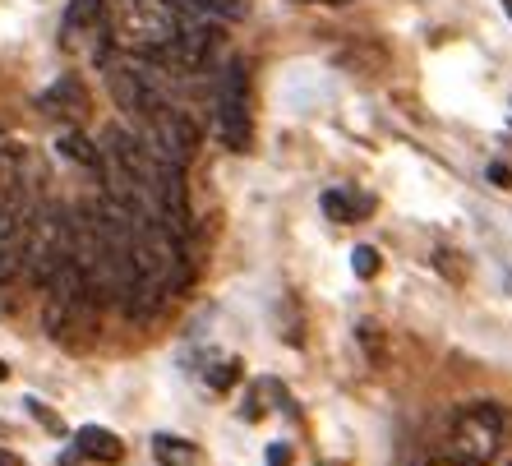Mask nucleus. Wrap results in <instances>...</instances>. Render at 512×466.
Instances as JSON below:
<instances>
[{"instance_id": "obj_20", "label": "nucleus", "mask_w": 512, "mask_h": 466, "mask_svg": "<svg viewBox=\"0 0 512 466\" xmlns=\"http://www.w3.org/2000/svg\"><path fill=\"white\" fill-rule=\"evenodd\" d=\"M0 466H24V462H19L14 453H5V448H0Z\"/></svg>"}, {"instance_id": "obj_17", "label": "nucleus", "mask_w": 512, "mask_h": 466, "mask_svg": "<svg viewBox=\"0 0 512 466\" xmlns=\"http://www.w3.org/2000/svg\"><path fill=\"white\" fill-rule=\"evenodd\" d=\"M24 407H28V411H33V416H37V420H42V425H47V430H56V434H60V420H56V416H51V411H47V407H42V402H37V397H24Z\"/></svg>"}, {"instance_id": "obj_7", "label": "nucleus", "mask_w": 512, "mask_h": 466, "mask_svg": "<svg viewBox=\"0 0 512 466\" xmlns=\"http://www.w3.org/2000/svg\"><path fill=\"white\" fill-rule=\"evenodd\" d=\"M111 37H116V19H111L107 0H70L60 14V51L84 60H111Z\"/></svg>"}, {"instance_id": "obj_19", "label": "nucleus", "mask_w": 512, "mask_h": 466, "mask_svg": "<svg viewBox=\"0 0 512 466\" xmlns=\"http://www.w3.org/2000/svg\"><path fill=\"white\" fill-rule=\"evenodd\" d=\"M268 466H291V448H286V443H273V448H268Z\"/></svg>"}, {"instance_id": "obj_22", "label": "nucleus", "mask_w": 512, "mask_h": 466, "mask_svg": "<svg viewBox=\"0 0 512 466\" xmlns=\"http://www.w3.org/2000/svg\"><path fill=\"white\" fill-rule=\"evenodd\" d=\"M5 379H10V365H5V360H0V383H5Z\"/></svg>"}, {"instance_id": "obj_4", "label": "nucleus", "mask_w": 512, "mask_h": 466, "mask_svg": "<svg viewBox=\"0 0 512 466\" xmlns=\"http://www.w3.org/2000/svg\"><path fill=\"white\" fill-rule=\"evenodd\" d=\"M180 19L185 10H176L171 0H130L120 14V42L143 60H171L176 65V47H180Z\"/></svg>"}, {"instance_id": "obj_13", "label": "nucleus", "mask_w": 512, "mask_h": 466, "mask_svg": "<svg viewBox=\"0 0 512 466\" xmlns=\"http://www.w3.org/2000/svg\"><path fill=\"white\" fill-rule=\"evenodd\" d=\"M153 457L162 466H203L199 443L180 439V434H157V439H153Z\"/></svg>"}, {"instance_id": "obj_12", "label": "nucleus", "mask_w": 512, "mask_h": 466, "mask_svg": "<svg viewBox=\"0 0 512 466\" xmlns=\"http://www.w3.org/2000/svg\"><path fill=\"white\" fill-rule=\"evenodd\" d=\"M74 443H79V457H88V462H120L125 457V443L111 430H102V425H84L74 434Z\"/></svg>"}, {"instance_id": "obj_3", "label": "nucleus", "mask_w": 512, "mask_h": 466, "mask_svg": "<svg viewBox=\"0 0 512 466\" xmlns=\"http://www.w3.org/2000/svg\"><path fill=\"white\" fill-rule=\"evenodd\" d=\"M33 208H37V194L28 185L24 162L5 157L0 162V287L24 273V245H28Z\"/></svg>"}, {"instance_id": "obj_16", "label": "nucleus", "mask_w": 512, "mask_h": 466, "mask_svg": "<svg viewBox=\"0 0 512 466\" xmlns=\"http://www.w3.org/2000/svg\"><path fill=\"white\" fill-rule=\"evenodd\" d=\"M351 268H356L360 277H374V273H379V250H370V245H360V250L351 254Z\"/></svg>"}, {"instance_id": "obj_9", "label": "nucleus", "mask_w": 512, "mask_h": 466, "mask_svg": "<svg viewBox=\"0 0 512 466\" xmlns=\"http://www.w3.org/2000/svg\"><path fill=\"white\" fill-rule=\"evenodd\" d=\"M139 139L148 144V153H157L162 162H171V167H190V157H194V148H199V134H194V125H190V116L185 111H176V107H162L148 116V125L139 130Z\"/></svg>"}, {"instance_id": "obj_24", "label": "nucleus", "mask_w": 512, "mask_h": 466, "mask_svg": "<svg viewBox=\"0 0 512 466\" xmlns=\"http://www.w3.org/2000/svg\"><path fill=\"white\" fill-rule=\"evenodd\" d=\"M503 10H508V14H512V0H503Z\"/></svg>"}, {"instance_id": "obj_15", "label": "nucleus", "mask_w": 512, "mask_h": 466, "mask_svg": "<svg viewBox=\"0 0 512 466\" xmlns=\"http://www.w3.org/2000/svg\"><path fill=\"white\" fill-rule=\"evenodd\" d=\"M60 148H65V157H74V162H84V167H93V171H97V157H102V148L93 153L84 134H74V130H70V134H60Z\"/></svg>"}, {"instance_id": "obj_5", "label": "nucleus", "mask_w": 512, "mask_h": 466, "mask_svg": "<svg viewBox=\"0 0 512 466\" xmlns=\"http://www.w3.org/2000/svg\"><path fill=\"white\" fill-rule=\"evenodd\" d=\"M74 254V222L70 213L51 199H37L33 222H28V245H24V273L33 277L37 287L56 273L60 263Z\"/></svg>"}, {"instance_id": "obj_1", "label": "nucleus", "mask_w": 512, "mask_h": 466, "mask_svg": "<svg viewBox=\"0 0 512 466\" xmlns=\"http://www.w3.org/2000/svg\"><path fill=\"white\" fill-rule=\"evenodd\" d=\"M130 231H134V259H139L148 305L162 310L171 296H180V291L190 287V254H185V236L171 231L153 208L130 213Z\"/></svg>"}, {"instance_id": "obj_23", "label": "nucleus", "mask_w": 512, "mask_h": 466, "mask_svg": "<svg viewBox=\"0 0 512 466\" xmlns=\"http://www.w3.org/2000/svg\"><path fill=\"white\" fill-rule=\"evenodd\" d=\"M434 466H466V462H457V457H448V462H434Z\"/></svg>"}, {"instance_id": "obj_10", "label": "nucleus", "mask_w": 512, "mask_h": 466, "mask_svg": "<svg viewBox=\"0 0 512 466\" xmlns=\"http://www.w3.org/2000/svg\"><path fill=\"white\" fill-rule=\"evenodd\" d=\"M102 70H107V93L120 107V116L130 120L134 130H143L148 116L162 107V93L153 88V79L143 70H134V65H125V60H102Z\"/></svg>"}, {"instance_id": "obj_2", "label": "nucleus", "mask_w": 512, "mask_h": 466, "mask_svg": "<svg viewBox=\"0 0 512 466\" xmlns=\"http://www.w3.org/2000/svg\"><path fill=\"white\" fill-rule=\"evenodd\" d=\"M42 291H47V300H42V328H47V337L51 342H65V347H84L97 328L102 296L93 291L84 268L74 263V254L42 282Z\"/></svg>"}, {"instance_id": "obj_11", "label": "nucleus", "mask_w": 512, "mask_h": 466, "mask_svg": "<svg viewBox=\"0 0 512 466\" xmlns=\"http://www.w3.org/2000/svg\"><path fill=\"white\" fill-rule=\"evenodd\" d=\"M42 107L51 111V116H65L70 120H84V111H88V93H84V84L74 79V74H60V84L51 88V93H42Z\"/></svg>"}, {"instance_id": "obj_6", "label": "nucleus", "mask_w": 512, "mask_h": 466, "mask_svg": "<svg viewBox=\"0 0 512 466\" xmlns=\"http://www.w3.org/2000/svg\"><path fill=\"white\" fill-rule=\"evenodd\" d=\"M503 434H508V416H503L499 402H471V407H457L453 430H448V457L466 466H485L499 457Z\"/></svg>"}, {"instance_id": "obj_14", "label": "nucleus", "mask_w": 512, "mask_h": 466, "mask_svg": "<svg viewBox=\"0 0 512 466\" xmlns=\"http://www.w3.org/2000/svg\"><path fill=\"white\" fill-rule=\"evenodd\" d=\"M370 199H351V194L342 190H328L323 194V213L333 217V222H356V213H370Z\"/></svg>"}, {"instance_id": "obj_8", "label": "nucleus", "mask_w": 512, "mask_h": 466, "mask_svg": "<svg viewBox=\"0 0 512 466\" xmlns=\"http://www.w3.org/2000/svg\"><path fill=\"white\" fill-rule=\"evenodd\" d=\"M217 139L231 153L250 148V70L245 60H227L217 74Z\"/></svg>"}, {"instance_id": "obj_18", "label": "nucleus", "mask_w": 512, "mask_h": 466, "mask_svg": "<svg viewBox=\"0 0 512 466\" xmlns=\"http://www.w3.org/2000/svg\"><path fill=\"white\" fill-rule=\"evenodd\" d=\"M171 5H176V10H217V5H222V0H171Z\"/></svg>"}, {"instance_id": "obj_21", "label": "nucleus", "mask_w": 512, "mask_h": 466, "mask_svg": "<svg viewBox=\"0 0 512 466\" xmlns=\"http://www.w3.org/2000/svg\"><path fill=\"white\" fill-rule=\"evenodd\" d=\"M305 5H346V0H305Z\"/></svg>"}]
</instances>
